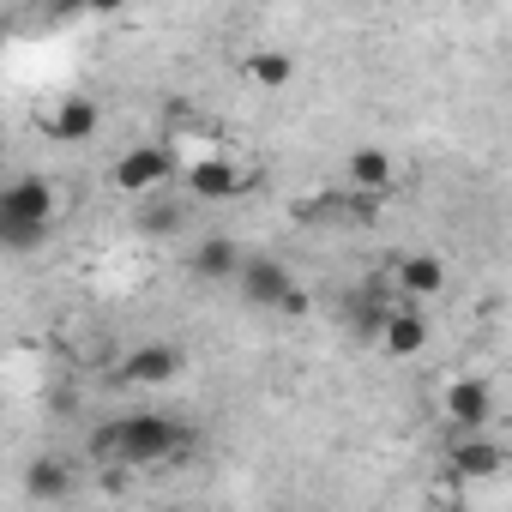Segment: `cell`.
Instances as JSON below:
<instances>
[{"label": "cell", "mask_w": 512, "mask_h": 512, "mask_svg": "<svg viewBox=\"0 0 512 512\" xmlns=\"http://www.w3.org/2000/svg\"><path fill=\"white\" fill-rule=\"evenodd\" d=\"M193 446H199V434H193L187 422L163 416V410H133V416H115V422H103V428L91 434V452H103V458H115V464H127V470L169 464V458H181V452H193Z\"/></svg>", "instance_id": "6da1fadb"}, {"label": "cell", "mask_w": 512, "mask_h": 512, "mask_svg": "<svg viewBox=\"0 0 512 512\" xmlns=\"http://www.w3.org/2000/svg\"><path fill=\"white\" fill-rule=\"evenodd\" d=\"M241 296L253 302V308H278V314H308V290L290 278V266L284 260H272V253H247V266H241Z\"/></svg>", "instance_id": "7a4b0ae2"}, {"label": "cell", "mask_w": 512, "mask_h": 512, "mask_svg": "<svg viewBox=\"0 0 512 512\" xmlns=\"http://www.w3.org/2000/svg\"><path fill=\"white\" fill-rule=\"evenodd\" d=\"M440 416H446L452 434H488V422H494V386L476 380V374H452L440 386Z\"/></svg>", "instance_id": "3957f363"}, {"label": "cell", "mask_w": 512, "mask_h": 512, "mask_svg": "<svg viewBox=\"0 0 512 512\" xmlns=\"http://www.w3.org/2000/svg\"><path fill=\"white\" fill-rule=\"evenodd\" d=\"M169 175H175V151L169 145H127L115 157V169H109L115 193H127V199H151Z\"/></svg>", "instance_id": "277c9868"}, {"label": "cell", "mask_w": 512, "mask_h": 512, "mask_svg": "<svg viewBox=\"0 0 512 512\" xmlns=\"http://www.w3.org/2000/svg\"><path fill=\"white\" fill-rule=\"evenodd\" d=\"M0 223L49 229L55 223V187H49V175H13L7 187H0Z\"/></svg>", "instance_id": "5b68a950"}, {"label": "cell", "mask_w": 512, "mask_h": 512, "mask_svg": "<svg viewBox=\"0 0 512 512\" xmlns=\"http://www.w3.org/2000/svg\"><path fill=\"white\" fill-rule=\"evenodd\" d=\"M506 470V446L494 434H452L446 440V476L452 482H494Z\"/></svg>", "instance_id": "8992f818"}, {"label": "cell", "mask_w": 512, "mask_h": 512, "mask_svg": "<svg viewBox=\"0 0 512 512\" xmlns=\"http://www.w3.org/2000/svg\"><path fill=\"white\" fill-rule=\"evenodd\" d=\"M181 187H187L193 199H205V205H223V199H241V193H247V175H241L229 157H193V163L181 169Z\"/></svg>", "instance_id": "52a82bcc"}, {"label": "cell", "mask_w": 512, "mask_h": 512, "mask_svg": "<svg viewBox=\"0 0 512 512\" xmlns=\"http://www.w3.org/2000/svg\"><path fill=\"white\" fill-rule=\"evenodd\" d=\"M241 266H247V260H241V247H235V235H223V229L199 235L193 253H187V272H193L199 284H235Z\"/></svg>", "instance_id": "ba28073f"}, {"label": "cell", "mask_w": 512, "mask_h": 512, "mask_svg": "<svg viewBox=\"0 0 512 512\" xmlns=\"http://www.w3.org/2000/svg\"><path fill=\"white\" fill-rule=\"evenodd\" d=\"M344 175H350V187H356L362 199H386V193L398 187V163H392L386 145H356V151L344 157Z\"/></svg>", "instance_id": "9c48e42d"}, {"label": "cell", "mask_w": 512, "mask_h": 512, "mask_svg": "<svg viewBox=\"0 0 512 512\" xmlns=\"http://www.w3.org/2000/svg\"><path fill=\"white\" fill-rule=\"evenodd\" d=\"M97 127H103L97 97H61L55 115H49V139L55 145H85V139H97Z\"/></svg>", "instance_id": "30bf717a"}, {"label": "cell", "mask_w": 512, "mask_h": 512, "mask_svg": "<svg viewBox=\"0 0 512 512\" xmlns=\"http://www.w3.org/2000/svg\"><path fill=\"white\" fill-rule=\"evenodd\" d=\"M181 374V350L175 344H139L127 362H121V386H163Z\"/></svg>", "instance_id": "8fae6325"}, {"label": "cell", "mask_w": 512, "mask_h": 512, "mask_svg": "<svg viewBox=\"0 0 512 512\" xmlns=\"http://www.w3.org/2000/svg\"><path fill=\"white\" fill-rule=\"evenodd\" d=\"M392 284H398V296L428 302V296H440V290H446V266L434 260V253H404V260L392 266Z\"/></svg>", "instance_id": "7c38bea8"}, {"label": "cell", "mask_w": 512, "mask_h": 512, "mask_svg": "<svg viewBox=\"0 0 512 512\" xmlns=\"http://www.w3.org/2000/svg\"><path fill=\"white\" fill-rule=\"evenodd\" d=\"M241 79H247L253 91H290L296 55H290V49H247V55H241Z\"/></svg>", "instance_id": "4fadbf2b"}, {"label": "cell", "mask_w": 512, "mask_h": 512, "mask_svg": "<svg viewBox=\"0 0 512 512\" xmlns=\"http://www.w3.org/2000/svg\"><path fill=\"white\" fill-rule=\"evenodd\" d=\"M380 344H386V356H422V344H428V320H422V308H392L386 314V332H380Z\"/></svg>", "instance_id": "5bb4252c"}, {"label": "cell", "mask_w": 512, "mask_h": 512, "mask_svg": "<svg viewBox=\"0 0 512 512\" xmlns=\"http://www.w3.org/2000/svg\"><path fill=\"white\" fill-rule=\"evenodd\" d=\"M181 223H187V205H181V199H163V193L139 199V217H133V229H139L145 241H169V235H181Z\"/></svg>", "instance_id": "9a60e30c"}, {"label": "cell", "mask_w": 512, "mask_h": 512, "mask_svg": "<svg viewBox=\"0 0 512 512\" xmlns=\"http://www.w3.org/2000/svg\"><path fill=\"white\" fill-rule=\"evenodd\" d=\"M25 494L31 500H67L73 494V464L67 458H31L25 464Z\"/></svg>", "instance_id": "2e32d148"}, {"label": "cell", "mask_w": 512, "mask_h": 512, "mask_svg": "<svg viewBox=\"0 0 512 512\" xmlns=\"http://www.w3.org/2000/svg\"><path fill=\"white\" fill-rule=\"evenodd\" d=\"M428 512H470V506H464V500H434Z\"/></svg>", "instance_id": "e0dca14e"}]
</instances>
